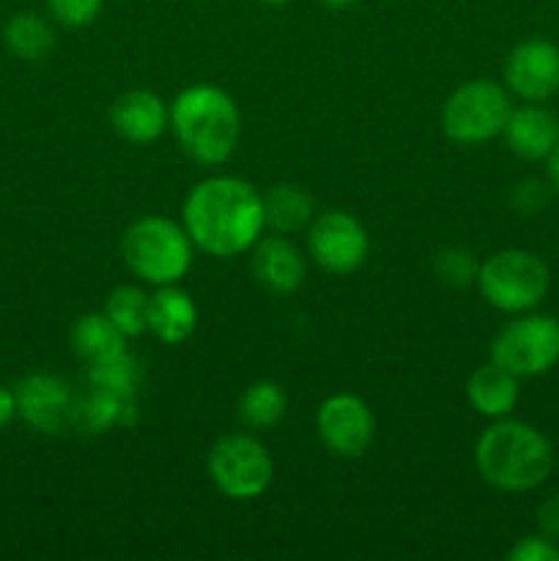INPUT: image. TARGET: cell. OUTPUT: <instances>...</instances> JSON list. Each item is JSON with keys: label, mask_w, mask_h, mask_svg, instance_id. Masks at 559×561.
<instances>
[{"label": "cell", "mask_w": 559, "mask_h": 561, "mask_svg": "<svg viewBox=\"0 0 559 561\" xmlns=\"http://www.w3.org/2000/svg\"><path fill=\"white\" fill-rule=\"evenodd\" d=\"M285 411H288V398L274 381L250 383L239 398V420L250 431H272L285 420Z\"/></svg>", "instance_id": "cell-22"}, {"label": "cell", "mask_w": 559, "mask_h": 561, "mask_svg": "<svg viewBox=\"0 0 559 561\" xmlns=\"http://www.w3.org/2000/svg\"><path fill=\"white\" fill-rule=\"evenodd\" d=\"M197 305L179 285H162L151 294L148 305V332L164 345H181L195 334Z\"/></svg>", "instance_id": "cell-16"}, {"label": "cell", "mask_w": 559, "mask_h": 561, "mask_svg": "<svg viewBox=\"0 0 559 561\" xmlns=\"http://www.w3.org/2000/svg\"><path fill=\"white\" fill-rule=\"evenodd\" d=\"M551 192L554 190L548 186V181H537V179L521 181V184H515V190H513V208L518 214L543 211Z\"/></svg>", "instance_id": "cell-28"}, {"label": "cell", "mask_w": 559, "mask_h": 561, "mask_svg": "<svg viewBox=\"0 0 559 561\" xmlns=\"http://www.w3.org/2000/svg\"><path fill=\"white\" fill-rule=\"evenodd\" d=\"M475 466L497 491L532 493L551 480L557 453L540 427L504 416L493 420L477 438Z\"/></svg>", "instance_id": "cell-2"}, {"label": "cell", "mask_w": 559, "mask_h": 561, "mask_svg": "<svg viewBox=\"0 0 559 561\" xmlns=\"http://www.w3.org/2000/svg\"><path fill=\"white\" fill-rule=\"evenodd\" d=\"M477 285H480L482 299L493 310L521 316L543 305L551 288V272H548V263L532 250L510 247V250L493 252L480 263Z\"/></svg>", "instance_id": "cell-5"}, {"label": "cell", "mask_w": 559, "mask_h": 561, "mask_svg": "<svg viewBox=\"0 0 559 561\" xmlns=\"http://www.w3.org/2000/svg\"><path fill=\"white\" fill-rule=\"evenodd\" d=\"M513 99L493 80H469L449 93L442 107L444 135L460 146H480L493 140L507 126Z\"/></svg>", "instance_id": "cell-6"}, {"label": "cell", "mask_w": 559, "mask_h": 561, "mask_svg": "<svg viewBox=\"0 0 559 561\" xmlns=\"http://www.w3.org/2000/svg\"><path fill=\"white\" fill-rule=\"evenodd\" d=\"M206 469L214 488L233 502H252L263 496L274 480L272 455L250 433H230L219 438L208 449Z\"/></svg>", "instance_id": "cell-8"}, {"label": "cell", "mask_w": 559, "mask_h": 561, "mask_svg": "<svg viewBox=\"0 0 559 561\" xmlns=\"http://www.w3.org/2000/svg\"><path fill=\"white\" fill-rule=\"evenodd\" d=\"M121 255L129 272L148 285H179L190 274L195 244L184 225L170 217H140L126 228Z\"/></svg>", "instance_id": "cell-4"}, {"label": "cell", "mask_w": 559, "mask_h": 561, "mask_svg": "<svg viewBox=\"0 0 559 561\" xmlns=\"http://www.w3.org/2000/svg\"><path fill=\"white\" fill-rule=\"evenodd\" d=\"M170 129L192 162L214 168L228 162L239 146V104L223 88L197 82L184 88L170 104Z\"/></svg>", "instance_id": "cell-3"}, {"label": "cell", "mask_w": 559, "mask_h": 561, "mask_svg": "<svg viewBox=\"0 0 559 561\" xmlns=\"http://www.w3.org/2000/svg\"><path fill=\"white\" fill-rule=\"evenodd\" d=\"M3 42L20 60H42L55 47V31L47 16L36 11H16L3 25Z\"/></svg>", "instance_id": "cell-20"}, {"label": "cell", "mask_w": 559, "mask_h": 561, "mask_svg": "<svg viewBox=\"0 0 559 561\" xmlns=\"http://www.w3.org/2000/svg\"><path fill=\"white\" fill-rule=\"evenodd\" d=\"M181 225L195 250L223 261L236 257L250 252L266 233L263 195L239 175H212L190 190Z\"/></svg>", "instance_id": "cell-1"}, {"label": "cell", "mask_w": 559, "mask_h": 561, "mask_svg": "<svg viewBox=\"0 0 559 561\" xmlns=\"http://www.w3.org/2000/svg\"><path fill=\"white\" fill-rule=\"evenodd\" d=\"M507 561H559V542L546 537L543 531L526 535L515 540V546L510 548Z\"/></svg>", "instance_id": "cell-27"}, {"label": "cell", "mask_w": 559, "mask_h": 561, "mask_svg": "<svg viewBox=\"0 0 559 561\" xmlns=\"http://www.w3.org/2000/svg\"><path fill=\"white\" fill-rule=\"evenodd\" d=\"M104 0H47L49 16L64 27H85L102 14Z\"/></svg>", "instance_id": "cell-26"}, {"label": "cell", "mask_w": 559, "mask_h": 561, "mask_svg": "<svg viewBox=\"0 0 559 561\" xmlns=\"http://www.w3.org/2000/svg\"><path fill=\"white\" fill-rule=\"evenodd\" d=\"M318 3L327 5V9H332V11H349V9H354L360 0H318Z\"/></svg>", "instance_id": "cell-32"}, {"label": "cell", "mask_w": 559, "mask_h": 561, "mask_svg": "<svg viewBox=\"0 0 559 561\" xmlns=\"http://www.w3.org/2000/svg\"><path fill=\"white\" fill-rule=\"evenodd\" d=\"M477 272H480V263L464 247H449L438 252L436 274L449 288H469L471 283H477Z\"/></svg>", "instance_id": "cell-25"}, {"label": "cell", "mask_w": 559, "mask_h": 561, "mask_svg": "<svg viewBox=\"0 0 559 561\" xmlns=\"http://www.w3.org/2000/svg\"><path fill=\"white\" fill-rule=\"evenodd\" d=\"M504 88L521 102H548L559 93V47L548 38H526L504 60Z\"/></svg>", "instance_id": "cell-11"}, {"label": "cell", "mask_w": 559, "mask_h": 561, "mask_svg": "<svg viewBox=\"0 0 559 561\" xmlns=\"http://www.w3.org/2000/svg\"><path fill=\"white\" fill-rule=\"evenodd\" d=\"M263 214H266V230L290 236L307 228L316 217L310 192L299 184H277L263 192Z\"/></svg>", "instance_id": "cell-18"}, {"label": "cell", "mask_w": 559, "mask_h": 561, "mask_svg": "<svg viewBox=\"0 0 559 561\" xmlns=\"http://www.w3.org/2000/svg\"><path fill=\"white\" fill-rule=\"evenodd\" d=\"M14 420H16V394L14 389L0 383V433H3Z\"/></svg>", "instance_id": "cell-30"}, {"label": "cell", "mask_w": 559, "mask_h": 561, "mask_svg": "<svg viewBox=\"0 0 559 561\" xmlns=\"http://www.w3.org/2000/svg\"><path fill=\"white\" fill-rule=\"evenodd\" d=\"M148 305L151 296L137 285H118L104 301V316L115 323L126 340L148 332Z\"/></svg>", "instance_id": "cell-23"}, {"label": "cell", "mask_w": 559, "mask_h": 561, "mask_svg": "<svg viewBox=\"0 0 559 561\" xmlns=\"http://www.w3.org/2000/svg\"><path fill=\"white\" fill-rule=\"evenodd\" d=\"M491 362L518 378H537L559 365V318L521 312L491 340Z\"/></svg>", "instance_id": "cell-7"}, {"label": "cell", "mask_w": 559, "mask_h": 561, "mask_svg": "<svg viewBox=\"0 0 559 561\" xmlns=\"http://www.w3.org/2000/svg\"><path fill=\"white\" fill-rule=\"evenodd\" d=\"M307 252L329 274H351L367 261L370 236L349 211H323L307 225Z\"/></svg>", "instance_id": "cell-9"}, {"label": "cell", "mask_w": 559, "mask_h": 561, "mask_svg": "<svg viewBox=\"0 0 559 561\" xmlns=\"http://www.w3.org/2000/svg\"><path fill=\"white\" fill-rule=\"evenodd\" d=\"M16 416L36 433L55 436L71 425L75 416V392L69 381L55 373H31L14 387Z\"/></svg>", "instance_id": "cell-12"}, {"label": "cell", "mask_w": 559, "mask_h": 561, "mask_svg": "<svg viewBox=\"0 0 559 561\" xmlns=\"http://www.w3.org/2000/svg\"><path fill=\"white\" fill-rule=\"evenodd\" d=\"M537 531L559 542V491L543 499L537 507Z\"/></svg>", "instance_id": "cell-29"}, {"label": "cell", "mask_w": 559, "mask_h": 561, "mask_svg": "<svg viewBox=\"0 0 559 561\" xmlns=\"http://www.w3.org/2000/svg\"><path fill=\"white\" fill-rule=\"evenodd\" d=\"M110 124L126 142L148 146L168 131L170 107L159 93L135 88V91H126L115 99L113 107H110Z\"/></svg>", "instance_id": "cell-13"}, {"label": "cell", "mask_w": 559, "mask_h": 561, "mask_svg": "<svg viewBox=\"0 0 559 561\" xmlns=\"http://www.w3.org/2000/svg\"><path fill=\"white\" fill-rule=\"evenodd\" d=\"M466 400L471 409L488 420H504L521 400V378L499 367L497 362L477 367L466 381Z\"/></svg>", "instance_id": "cell-17"}, {"label": "cell", "mask_w": 559, "mask_h": 561, "mask_svg": "<svg viewBox=\"0 0 559 561\" xmlns=\"http://www.w3.org/2000/svg\"><path fill=\"white\" fill-rule=\"evenodd\" d=\"M546 181L554 192L559 195V146L548 153L546 159Z\"/></svg>", "instance_id": "cell-31"}, {"label": "cell", "mask_w": 559, "mask_h": 561, "mask_svg": "<svg viewBox=\"0 0 559 561\" xmlns=\"http://www.w3.org/2000/svg\"><path fill=\"white\" fill-rule=\"evenodd\" d=\"M316 431L332 455L360 458L370 449L376 436V416L360 394L338 392L318 405Z\"/></svg>", "instance_id": "cell-10"}, {"label": "cell", "mask_w": 559, "mask_h": 561, "mask_svg": "<svg viewBox=\"0 0 559 561\" xmlns=\"http://www.w3.org/2000/svg\"><path fill=\"white\" fill-rule=\"evenodd\" d=\"M69 343L77 359H82L85 365L107 359V356L126 348V337L115 329V323L104 316V310L85 312V316L77 318V321L71 323Z\"/></svg>", "instance_id": "cell-19"}, {"label": "cell", "mask_w": 559, "mask_h": 561, "mask_svg": "<svg viewBox=\"0 0 559 561\" xmlns=\"http://www.w3.org/2000/svg\"><path fill=\"white\" fill-rule=\"evenodd\" d=\"M129 414H135V398H121L91 387V394L75 405L71 425L82 427L85 433H107L118 425H129Z\"/></svg>", "instance_id": "cell-21"}, {"label": "cell", "mask_w": 559, "mask_h": 561, "mask_svg": "<svg viewBox=\"0 0 559 561\" xmlns=\"http://www.w3.org/2000/svg\"><path fill=\"white\" fill-rule=\"evenodd\" d=\"M258 3H263V5H288L290 0H258Z\"/></svg>", "instance_id": "cell-33"}, {"label": "cell", "mask_w": 559, "mask_h": 561, "mask_svg": "<svg viewBox=\"0 0 559 561\" xmlns=\"http://www.w3.org/2000/svg\"><path fill=\"white\" fill-rule=\"evenodd\" d=\"M252 274L266 290L277 296H288L305 283V255L299 247L283 233L261 236L252 247Z\"/></svg>", "instance_id": "cell-15"}, {"label": "cell", "mask_w": 559, "mask_h": 561, "mask_svg": "<svg viewBox=\"0 0 559 561\" xmlns=\"http://www.w3.org/2000/svg\"><path fill=\"white\" fill-rule=\"evenodd\" d=\"M502 137L524 162H546L548 153L559 146V118L546 104L524 102L513 107Z\"/></svg>", "instance_id": "cell-14"}, {"label": "cell", "mask_w": 559, "mask_h": 561, "mask_svg": "<svg viewBox=\"0 0 559 561\" xmlns=\"http://www.w3.org/2000/svg\"><path fill=\"white\" fill-rule=\"evenodd\" d=\"M88 381L93 389H104V392L121 394V398H135L137 383H140V367H137L135 356L124 348L107 359L88 365Z\"/></svg>", "instance_id": "cell-24"}]
</instances>
